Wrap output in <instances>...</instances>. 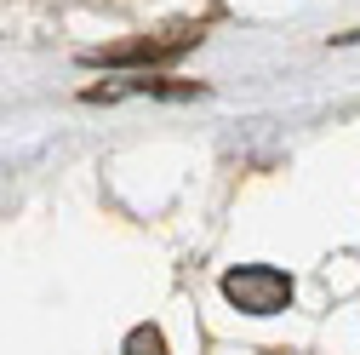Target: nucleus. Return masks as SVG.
Here are the masks:
<instances>
[{"mask_svg": "<svg viewBox=\"0 0 360 355\" xmlns=\"http://www.w3.org/2000/svg\"><path fill=\"white\" fill-rule=\"evenodd\" d=\"M223 298L246 316H275V309L292 304V275L275 270V263H240V270L223 275Z\"/></svg>", "mask_w": 360, "mask_h": 355, "instance_id": "1", "label": "nucleus"}, {"mask_svg": "<svg viewBox=\"0 0 360 355\" xmlns=\"http://www.w3.org/2000/svg\"><path fill=\"white\" fill-rule=\"evenodd\" d=\"M200 40L195 23H172L160 35H138V40H120V46H103V52H86V63H109V69H143V63H172L177 52H189Z\"/></svg>", "mask_w": 360, "mask_h": 355, "instance_id": "2", "label": "nucleus"}, {"mask_svg": "<svg viewBox=\"0 0 360 355\" xmlns=\"http://www.w3.org/2000/svg\"><path fill=\"white\" fill-rule=\"evenodd\" d=\"M131 92L189 98V92H200V86H166V80H149V75H138V80H115V86H86V104H115V98H131Z\"/></svg>", "mask_w": 360, "mask_h": 355, "instance_id": "3", "label": "nucleus"}, {"mask_svg": "<svg viewBox=\"0 0 360 355\" xmlns=\"http://www.w3.org/2000/svg\"><path fill=\"white\" fill-rule=\"evenodd\" d=\"M126 355H166V338H160V327H138L126 338Z\"/></svg>", "mask_w": 360, "mask_h": 355, "instance_id": "4", "label": "nucleus"}]
</instances>
